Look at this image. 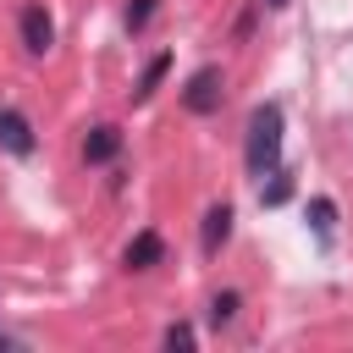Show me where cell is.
Instances as JSON below:
<instances>
[{
	"instance_id": "1",
	"label": "cell",
	"mask_w": 353,
	"mask_h": 353,
	"mask_svg": "<svg viewBox=\"0 0 353 353\" xmlns=\"http://www.w3.org/2000/svg\"><path fill=\"white\" fill-rule=\"evenodd\" d=\"M243 160H248V171L265 182L270 171H281V105L276 99H265L254 116H248V149H243Z\"/></svg>"
},
{
	"instance_id": "2",
	"label": "cell",
	"mask_w": 353,
	"mask_h": 353,
	"mask_svg": "<svg viewBox=\"0 0 353 353\" xmlns=\"http://www.w3.org/2000/svg\"><path fill=\"white\" fill-rule=\"evenodd\" d=\"M182 105H188L193 116L221 110V66H199V72L188 77V88H182Z\"/></svg>"
},
{
	"instance_id": "3",
	"label": "cell",
	"mask_w": 353,
	"mask_h": 353,
	"mask_svg": "<svg viewBox=\"0 0 353 353\" xmlns=\"http://www.w3.org/2000/svg\"><path fill=\"white\" fill-rule=\"evenodd\" d=\"M22 44H28V55H44V50L55 44V22H50L44 6H28V11H22Z\"/></svg>"
},
{
	"instance_id": "4",
	"label": "cell",
	"mask_w": 353,
	"mask_h": 353,
	"mask_svg": "<svg viewBox=\"0 0 353 353\" xmlns=\"http://www.w3.org/2000/svg\"><path fill=\"white\" fill-rule=\"evenodd\" d=\"M33 121L22 116V110H0V149H11V154H33Z\"/></svg>"
},
{
	"instance_id": "5",
	"label": "cell",
	"mask_w": 353,
	"mask_h": 353,
	"mask_svg": "<svg viewBox=\"0 0 353 353\" xmlns=\"http://www.w3.org/2000/svg\"><path fill=\"white\" fill-rule=\"evenodd\" d=\"M121 154V132L116 127H94L88 138H83V160L88 165H105V160H116Z\"/></svg>"
},
{
	"instance_id": "6",
	"label": "cell",
	"mask_w": 353,
	"mask_h": 353,
	"mask_svg": "<svg viewBox=\"0 0 353 353\" xmlns=\"http://www.w3.org/2000/svg\"><path fill=\"white\" fill-rule=\"evenodd\" d=\"M160 254H165L160 232H138V237L127 243V270H149V265H160Z\"/></svg>"
},
{
	"instance_id": "7",
	"label": "cell",
	"mask_w": 353,
	"mask_h": 353,
	"mask_svg": "<svg viewBox=\"0 0 353 353\" xmlns=\"http://www.w3.org/2000/svg\"><path fill=\"white\" fill-rule=\"evenodd\" d=\"M226 237H232V204H215L204 215V254H221Z\"/></svg>"
},
{
	"instance_id": "8",
	"label": "cell",
	"mask_w": 353,
	"mask_h": 353,
	"mask_svg": "<svg viewBox=\"0 0 353 353\" xmlns=\"http://www.w3.org/2000/svg\"><path fill=\"white\" fill-rule=\"evenodd\" d=\"M309 226H314L320 243H331L336 237V204L331 199H309Z\"/></svg>"
},
{
	"instance_id": "9",
	"label": "cell",
	"mask_w": 353,
	"mask_h": 353,
	"mask_svg": "<svg viewBox=\"0 0 353 353\" xmlns=\"http://www.w3.org/2000/svg\"><path fill=\"white\" fill-rule=\"evenodd\" d=\"M165 66H171V55H154V61L143 66V77H138V88H132V99H138V105H143V99H149V94L160 88V77H165Z\"/></svg>"
},
{
	"instance_id": "10",
	"label": "cell",
	"mask_w": 353,
	"mask_h": 353,
	"mask_svg": "<svg viewBox=\"0 0 353 353\" xmlns=\"http://www.w3.org/2000/svg\"><path fill=\"white\" fill-rule=\"evenodd\" d=\"M287 199H292V176L270 171V182H259V204H287Z\"/></svg>"
},
{
	"instance_id": "11",
	"label": "cell",
	"mask_w": 353,
	"mask_h": 353,
	"mask_svg": "<svg viewBox=\"0 0 353 353\" xmlns=\"http://www.w3.org/2000/svg\"><path fill=\"white\" fill-rule=\"evenodd\" d=\"M154 6H160V0H127V28H132V33H143V28H149V17H154Z\"/></svg>"
},
{
	"instance_id": "12",
	"label": "cell",
	"mask_w": 353,
	"mask_h": 353,
	"mask_svg": "<svg viewBox=\"0 0 353 353\" xmlns=\"http://www.w3.org/2000/svg\"><path fill=\"white\" fill-rule=\"evenodd\" d=\"M237 314V292H215V303H210V325H226Z\"/></svg>"
},
{
	"instance_id": "13",
	"label": "cell",
	"mask_w": 353,
	"mask_h": 353,
	"mask_svg": "<svg viewBox=\"0 0 353 353\" xmlns=\"http://www.w3.org/2000/svg\"><path fill=\"white\" fill-rule=\"evenodd\" d=\"M165 347H193V325H171L165 331Z\"/></svg>"
},
{
	"instance_id": "14",
	"label": "cell",
	"mask_w": 353,
	"mask_h": 353,
	"mask_svg": "<svg viewBox=\"0 0 353 353\" xmlns=\"http://www.w3.org/2000/svg\"><path fill=\"white\" fill-rule=\"evenodd\" d=\"M265 6H270V11H281V6H287V0H265Z\"/></svg>"
},
{
	"instance_id": "15",
	"label": "cell",
	"mask_w": 353,
	"mask_h": 353,
	"mask_svg": "<svg viewBox=\"0 0 353 353\" xmlns=\"http://www.w3.org/2000/svg\"><path fill=\"white\" fill-rule=\"evenodd\" d=\"M0 347H11V336H6V331H0Z\"/></svg>"
}]
</instances>
